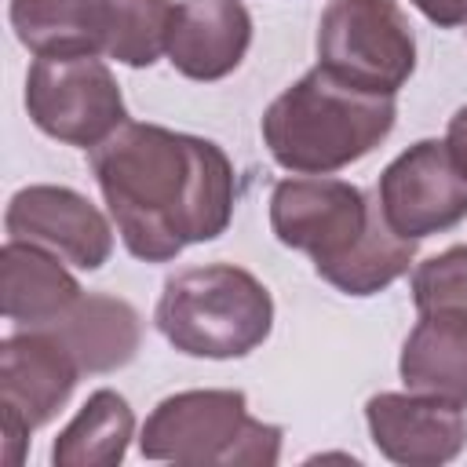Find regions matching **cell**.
<instances>
[{"label": "cell", "mask_w": 467, "mask_h": 467, "mask_svg": "<svg viewBox=\"0 0 467 467\" xmlns=\"http://www.w3.org/2000/svg\"><path fill=\"white\" fill-rule=\"evenodd\" d=\"M91 175L124 248L142 263L215 241L234 219V164L201 135L124 120L91 150Z\"/></svg>", "instance_id": "obj_1"}, {"label": "cell", "mask_w": 467, "mask_h": 467, "mask_svg": "<svg viewBox=\"0 0 467 467\" xmlns=\"http://www.w3.org/2000/svg\"><path fill=\"white\" fill-rule=\"evenodd\" d=\"M270 230L306 252L317 277L343 296H376L409 274L416 244L394 234L361 186L328 175H292L270 193Z\"/></svg>", "instance_id": "obj_2"}, {"label": "cell", "mask_w": 467, "mask_h": 467, "mask_svg": "<svg viewBox=\"0 0 467 467\" xmlns=\"http://www.w3.org/2000/svg\"><path fill=\"white\" fill-rule=\"evenodd\" d=\"M394 95H365L321 66L288 84L263 113L270 157L296 175H332L368 157L394 128Z\"/></svg>", "instance_id": "obj_3"}, {"label": "cell", "mask_w": 467, "mask_h": 467, "mask_svg": "<svg viewBox=\"0 0 467 467\" xmlns=\"http://www.w3.org/2000/svg\"><path fill=\"white\" fill-rule=\"evenodd\" d=\"M153 321L179 354L230 361L263 347L274 328V299L244 266H186L164 281Z\"/></svg>", "instance_id": "obj_4"}, {"label": "cell", "mask_w": 467, "mask_h": 467, "mask_svg": "<svg viewBox=\"0 0 467 467\" xmlns=\"http://www.w3.org/2000/svg\"><path fill=\"white\" fill-rule=\"evenodd\" d=\"M285 431L248 416L241 390H179L146 416L139 449L164 463H277Z\"/></svg>", "instance_id": "obj_5"}, {"label": "cell", "mask_w": 467, "mask_h": 467, "mask_svg": "<svg viewBox=\"0 0 467 467\" xmlns=\"http://www.w3.org/2000/svg\"><path fill=\"white\" fill-rule=\"evenodd\" d=\"M317 66L365 95H398L416 69V33L394 0H332L317 22Z\"/></svg>", "instance_id": "obj_6"}, {"label": "cell", "mask_w": 467, "mask_h": 467, "mask_svg": "<svg viewBox=\"0 0 467 467\" xmlns=\"http://www.w3.org/2000/svg\"><path fill=\"white\" fill-rule=\"evenodd\" d=\"M26 109L44 135L80 150H95L128 120L120 84L99 55L33 58L26 73Z\"/></svg>", "instance_id": "obj_7"}, {"label": "cell", "mask_w": 467, "mask_h": 467, "mask_svg": "<svg viewBox=\"0 0 467 467\" xmlns=\"http://www.w3.org/2000/svg\"><path fill=\"white\" fill-rule=\"evenodd\" d=\"M376 201L394 234L423 241L467 219V179L452 164L445 142L420 139L383 168Z\"/></svg>", "instance_id": "obj_8"}, {"label": "cell", "mask_w": 467, "mask_h": 467, "mask_svg": "<svg viewBox=\"0 0 467 467\" xmlns=\"http://www.w3.org/2000/svg\"><path fill=\"white\" fill-rule=\"evenodd\" d=\"M4 226L7 237L44 244L80 270H99L113 252L109 219L84 193L69 186H51V182L22 186L7 204Z\"/></svg>", "instance_id": "obj_9"}, {"label": "cell", "mask_w": 467, "mask_h": 467, "mask_svg": "<svg viewBox=\"0 0 467 467\" xmlns=\"http://www.w3.org/2000/svg\"><path fill=\"white\" fill-rule=\"evenodd\" d=\"M365 423L372 445L401 467H441L467 445L463 405L434 394H372L365 401Z\"/></svg>", "instance_id": "obj_10"}, {"label": "cell", "mask_w": 467, "mask_h": 467, "mask_svg": "<svg viewBox=\"0 0 467 467\" xmlns=\"http://www.w3.org/2000/svg\"><path fill=\"white\" fill-rule=\"evenodd\" d=\"M80 372V361L55 328L15 332L0 343V405L36 431L69 401Z\"/></svg>", "instance_id": "obj_11"}, {"label": "cell", "mask_w": 467, "mask_h": 467, "mask_svg": "<svg viewBox=\"0 0 467 467\" xmlns=\"http://www.w3.org/2000/svg\"><path fill=\"white\" fill-rule=\"evenodd\" d=\"M252 44V15L241 0H179L168 29V62L190 80L230 77Z\"/></svg>", "instance_id": "obj_12"}, {"label": "cell", "mask_w": 467, "mask_h": 467, "mask_svg": "<svg viewBox=\"0 0 467 467\" xmlns=\"http://www.w3.org/2000/svg\"><path fill=\"white\" fill-rule=\"evenodd\" d=\"M80 296L84 288L62 266L58 252L7 237L0 248V310L7 321L47 328L66 317Z\"/></svg>", "instance_id": "obj_13"}, {"label": "cell", "mask_w": 467, "mask_h": 467, "mask_svg": "<svg viewBox=\"0 0 467 467\" xmlns=\"http://www.w3.org/2000/svg\"><path fill=\"white\" fill-rule=\"evenodd\" d=\"M401 383L467 409V310H420L398 358Z\"/></svg>", "instance_id": "obj_14"}, {"label": "cell", "mask_w": 467, "mask_h": 467, "mask_svg": "<svg viewBox=\"0 0 467 467\" xmlns=\"http://www.w3.org/2000/svg\"><path fill=\"white\" fill-rule=\"evenodd\" d=\"M55 328L84 372H113L124 368L142 343V321L139 310L128 299L88 292L73 303L66 317H58Z\"/></svg>", "instance_id": "obj_15"}, {"label": "cell", "mask_w": 467, "mask_h": 467, "mask_svg": "<svg viewBox=\"0 0 467 467\" xmlns=\"http://www.w3.org/2000/svg\"><path fill=\"white\" fill-rule=\"evenodd\" d=\"M22 47L44 55H106L109 0H11Z\"/></svg>", "instance_id": "obj_16"}, {"label": "cell", "mask_w": 467, "mask_h": 467, "mask_svg": "<svg viewBox=\"0 0 467 467\" xmlns=\"http://www.w3.org/2000/svg\"><path fill=\"white\" fill-rule=\"evenodd\" d=\"M131 438H135V412L128 398L102 387L58 431L51 445V463L55 467H117Z\"/></svg>", "instance_id": "obj_17"}, {"label": "cell", "mask_w": 467, "mask_h": 467, "mask_svg": "<svg viewBox=\"0 0 467 467\" xmlns=\"http://www.w3.org/2000/svg\"><path fill=\"white\" fill-rule=\"evenodd\" d=\"M171 15V0H109L106 55L131 69L153 66L168 51Z\"/></svg>", "instance_id": "obj_18"}, {"label": "cell", "mask_w": 467, "mask_h": 467, "mask_svg": "<svg viewBox=\"0 0 467 467\" xmlns=\"http://www.w3.org/2000/svg\"><path fill=\"white\" fill-rule=\"evenodd\" d=\"M416 310H467V244L431 255L412 270Z\"/></svg>", "instance_id": "obj_19"}, {"label": "cell", "mask_w": 467, "mask_h": 467, "mask_svg": "<svg viewBox=\"0 0 467 467\" xmlns=\"http://www.w3.org/2000/svg\"><path fill=\"white\" fill-rule=\"evenodd\" d=\"M0 431H4V463L7 467H18L22 456H26V445H29V434L33 427L7 405H0Z\"/></svg>", "instance_id": "obj_20"}, {"label": "cell", "mask_w": 467, "mask_h": 467, "mask_svg": "<svg viewBox=\"0 0 467 467\" xmlns=\"http://www.w3.org/2000/svg\"><path fill=\"white\" fill-rule=\"evenodd\" d=\"M423 18H431L441 29L463 26L467 22V0H409Z\"/></svg>", "instance_id": "obj_21"}, {"label": "cell", "mask_w": 467, "mask_h": 467, "mask_svg": "<svg viewBox=\"0 0 467 467\" xmlns=\"http://www.w3.org/2000/svg\"><path fill=\"white\" fill-rule=\"evenodd\" d=\"M445 150L452 157V164L460 168V175L467 179V106H460L452 117H449V128H445Z\"/></svg>", "instance_id": "obj_22"}]
</instances>
